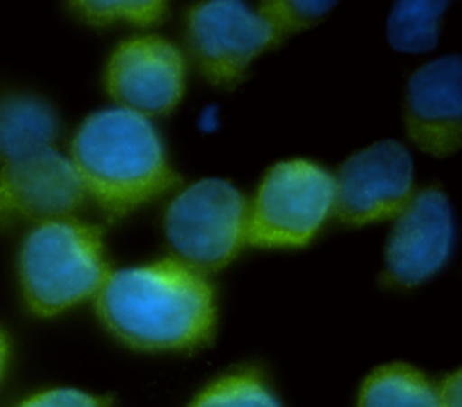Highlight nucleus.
<instances>
[{
	"label": "nucleus",
	"instance_id": "f257e3e1",
	"mask_svg": "<svg viewBox=\"0 0 462 407\" xmlns=\"http://www.w3.org/2000/svg\"><path fill=\"white\" fill-rule=\"evenodd\" d=\"M96 310L119 340L146 351L202 346L217 317L206 276L177 259L110 270L96 294Z\"/></svg>",
	"mask_w": 462,
	"mask_h": 407
},
{
	"label": "nucleus",
	"instance_id": "f03ea898",
	"mask_svg": "<svg viewBox=\"0 0 462 407\" xmlns=\"http://www.w3.org/2000/svg\"><path fill=\"white\" fill-rule=\"evenodd\" d=\"M70 162L85 193L110 218H121L180 184L155 126L125 108L88 115L72 139Z\"/></svg>",
	"mask_w": 462,
	"mask_h": 407
},
{
	"label": "nucleus",
	"instance_id": "7ed1b4c3",
	"mask_svg": "<svg viewBox=\"0 0 462 407\" xmlns=\"http://www.w3.org/2000/svg\"><path fill=\"white\" fill-rule=\"evenodd\" d=\"M18 270L27 306L56 315L96 295L110 274L103 231L76 218L42 222L22 245Z\"/></svg>",
	"mask_w": 462,
	"mask_h": 407
},
{
	"label": "nucleus",
	"instance_id": "20e7f679",
	"mask_svg": "<svg viewBox=\"0 0 462 407\" xmlns=\"http://www.w3.org/2000/svg\"><path fill=\"white\" fill-rule=\"evenodd\" d=\"M164 238L173 259L206 274L224 268L247 243V202L222 178H202L166 207Z\"/></svg>",
	"mask_w": 462,
	"mask_h": 407
},
{
	"label": "nucleus",
	"instance_id": "39448f33",
	"mask_svg": "<svg viewBox=\"0 0 462 407\" xmlns=\"http://www.w3.org/2000/svg\"><path fill=\"white\" fill-rule=\"evenodd\" d=\"M334 205V180L321 166L294 158L269 167L247 205V243L260 249L305 247Z\"/></svg>",
	"mask_w": 462,
	"mask_h": 407
},
{
	"label": "nucleus",
	"instance_id": "423d86ee",
	"mask_svg": "<svg viewBox=\"0 0 462 407\" xmlns=\"http://www.w3.org/2000/svg\"><path fill=\"white\" fill-rule=\"evenodd\" d=\"M282 36L258 13L235 0H209L186 14V43L200 74L215 86L235 88L262 52Z\"/></svg>",
	"mask_w": 462,
	"mask_h": 407
},
{
	"label": "nucleus",
	"instance_id": "0eeeda50",
	"mask_svg": "<svg viewBox=\"0 0 462 407\" xmlns=\"http://www.w3.org/2000/svg\"><path fill=\"white\" fill-rule=\"evenodd\" d=\"M332 211L350 225L395 218L413 196V160L393 139L377 140L352 153L337 169Z\"/></svg>",
	"mask_w": 462,
	"mask_h": 407
},
{
	"label": "nucleus",
	"instance_id": "6e6552de",
	"mask_svg": "<svg viewBox=\"0 0 462 407\" xmlns=\"http://www.w3.org/2000/svg\"><path fill=\"white\" fill-rule=\"evenodd\" d=\"M186 63L182 52L157 34L134 36L112 52L105 86L119 108L139 115H164L182 99Z\"/></svg>",
	"mask_w": 462,
	"mask_h": 407
},
{
	"label": "nucleus",
	"instance_id": "1a4fd4ad",
	"mask_svg": "<svg viewBox=\"0 0 462 407\" xmlns=\"http://www.w3.org/2000/svg\"><path fill=\"white\" fill-rule=\"evenodd\" d=\"M384 249L383 283L411 288L431 277L448 259L453 240L451 207L440 185H428L395 216Z\"/></svg>",
	"mask_w": 462,
	"mask_h": 407
},
{
	"label": "nucleus",
	"instance_id": "9d476101",
	"mask_svg": "<svg viewBox=\"0 0 462 407\" xmlns=\"http://www.w3.org/2000/svg\"><path fill=\"white\" fill-rule=\"evenodd\" d=\"M404 126L424 153L448 157L462 144V61L442 56L417 68L406 85Z\"/></svg>",
	"mask_w": 462,
	"mask_h": 407
},
{
	"label": "nucleus",
	"instance_id": "9b49d317",
	"mask_svg": "<svg viewBox=\"0 0 462 407\" xmlns=\"http://www.w3.org/2000/svg\"><path fill=\"white\" fill-rule=\"evenodd\" d=\"M87 193L70 162L54 148L5 162L0 171V205L42 222L72 218Z\"/></svg>",
	"mask_w": 462,
	"mask_h": 407
},
{
	"label": "nucleus",
	"instance_id": "f8f14e48",
	"mask_svg": "<svg viewBox=\"0 0 462 407\" xmlns=\"http://www.w3.org/2000/svg\"><path fill=\"white\" fill-rule=\"evenodd\" d=\"M56 135V115L43 101L16 95L0 103V155L5 162L51 149Z\"/></svg>",
	"mask_w": 462,
	"mask_h": 407
},
{
	"label": "nucleus",
	"instance_id": "ddd939ff",
	"mask_svg": "<svg viewBox=\"0 0 462 407\" xmlns=\"http://www.w3.org/2000/svg\"><path fill=\"white\" fill-rule=\"evenodd\" d=\"M357 407H439L437 387L411 366L386 364L366 376Z\"/></svg>",
	"mask_w": 462,
	"mask_h": 407
},
{
	"label": "nucleus",
	"instance_id": "4468645a",
	"mask_svg": "<svg viewBox=\"0 0 462 407\" xmlns=\"http://www.w3.org/2000/svg\"><path fill=\"white\" fill-rule=\"evenodd\" d=\"M448 2H397L388 16V41L399 52H428L437 45Z\"/></svg>",
	"mask_w": 462,
	"mask_h": 407
},
{
	"label": "nucleus",
	"instance_id": "2eb2a0df",
	"mask_svg": "<svg viewBox=\"0 0 462 407\" xmlns=\"http://www.w3.org/2000/svg\"><path fill=\"white\" fill-rule=\"evenodd\" d=\"M189 407H280V403L258 373L236 371L204 387Z\"/></svg>",
	"mask_w": 462,
	"mask_h": 407
},
{
	"label": "nucleus",
	"instance_id": "dca6fc26",
	"mask_svg": "<svg viewBox=\"0 0 462 407\" xmlns=\"http://www.w3.org/2000/svg\"><path fill=\"white\" fill-rule=\"evenodd\" d=\"M72 11L92 25H112V23H130L137 27H146L161 23L168 13V4L159 0H141V2H72Z\"/></svg>",
	"mask_w": 462,
	"mask_h": 407
},
{
	"label": "nucleus",
	"instance_id": "f3484780",
	"mask_svg": "<svg viewBox=\"0 0 462 407\" xmlns=\"http://www.w3.org/2000/svg\"><path fill=\"white\" fill-rule=\"evenodd\" d=\"M332 7H334V2L267 0V2H262L256 11L283 38L289 32H296V31L314 25Z\"/></svg>",
	"mask_w": 462,
	"mask_h": 407
},
{
	"label": "nucleus",
	"instance_id": "a211bd4d",
	"mask_svg": "<svg viewBox=\"0 0 462 407\" xmlns=\"http://www.w3.org/2000/svg\"><path fill=\"white\" fill-rule=\"evenodd\" d=\"M108 400L78 389H51L23 400L18 407H106Z\"/></svg>",
	"mask_w": 462,
	"mask_h": 407
},
{
	"label": "nucleus",
	"instance_id": "6ab92c4d",
	"mask_svg": "<svg viewBox=\"0 0 462 407\" xmlns=\"http://www.w3.org/2000/svg\"><path fill=\"white\" fill-rule=\"evenodd\" d=\"M439 407H460V371L446 376L437 387Z\"/></svg>",
	"mask_w": 462,
	"mask_h": 407
},
{
	"label": "nucleus",
	"instance_id": "aec40b11",
	"mask_svg": "<svg viewBox=\"0 0 462 407\" xmlns=\"http://www.w3.org/2000/svg\"><path fill=\"white\" fill-rule=\"evenodd\" d=\"M5 360H7V340H5V335L0 330V376H2L4 367H5Z\"/></svg>",
	"mask_w": 462,
	"mask_h": 407
},
{
	"label": "nucleus",
	"instance_id": "412c9836",
	"mask_svg": "<svg viewBox=\"0 0 462 407\" xmlns=\"http://www.w3.org/2000/svg\"><path fill=\"white\" fill-rule=\"evenodd\" d=\"M2 211H4V209H2V205H0V213H2Z\"/></svg>",
	"mask_w": 462,
	"mask_h": 407
}]
</instances>
